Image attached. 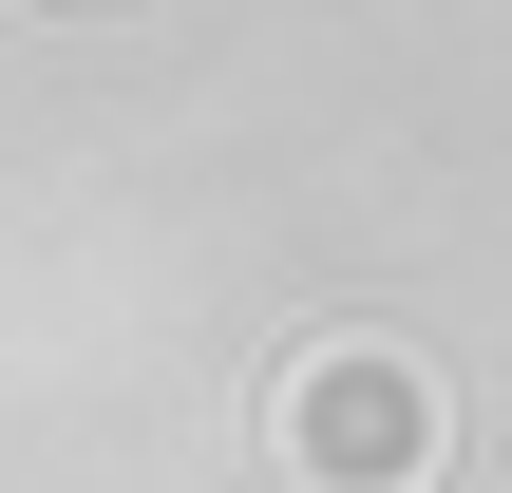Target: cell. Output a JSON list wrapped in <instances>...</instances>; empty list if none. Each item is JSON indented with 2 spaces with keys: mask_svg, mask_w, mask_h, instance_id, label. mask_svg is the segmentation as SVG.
<instances>
[{
  "mask_svg": "<svg viewBox=\"0 0 512 493\" xmlns=\"http://www.w3.org/2000/svg\"><path fill=\"white\" fill-rule=\"evenodd\" d=\"M304 437H323L342 475H399V456H418V380H399V361H323V399H304Z\"/></svg>",
  "mask_w": 512,
  "mask_h": 493,
  "instance_id": "cell-1",
  "label": "cell"
}]
</instances>
